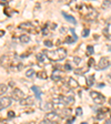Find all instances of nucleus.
Segmentation results:
<instances>
[{"label": "nucleus", "mask_w": 111, "mask_h": 124, "mask_svg": "<svg viewBox=\"0 0 111 124\" xmlns=\"http://www.w3.org/2000/svg\"><path fill=\"white\" fill-rule=\"evenodd\" d=\"M15 115H16V114H15V112H13V111H9L8 112V117H10V119L15 117Z\"/></svg>", "instance_id": "nucleus-32"}, {"label": "nucleus", "mask_w": 111, "mask_h": 124, "mask_svg": "<svg viewBox=\"0 0 111 124\" xmlns=\"http://www.w3.org/2000/svg\"><path fill=\"white\" fill-rule=\"evenodd\" d=\"M37 77H38L39 79H44V80H46L48 78V74L46 71H39V72L37 73Z\"/></svg>", "instance_id": "nucleus-18"}, {"label": "nucleus", "mask_w": 111, "mask_h": 124, "mask_svg": "<svg viewBox=\"0 0 111 124\" xmlns=\"http://www.w3.org/2000/svg\"><path fill=\"white\" fill-rule=\"evenodd\" d=\"M64 102H66L67 105H70V104H72L74 102V99L72 96H67V98H64Z\"/></svg>", "instance_id": "nucleus-21"}, {"label": "nucleus", "mask_w": 111, "mask_h": 124, "mask_svg": "<svg viewBox=\"0 0 111 124\" xmlns=\"http://www.w3.org/2000/svg\"><path fill=\"white\" fill-rule=\"evenodd\" d=\"M80 12L82 13V16L88 19V20H93L97 18L98 16V12L94 8H92L91 6L89 4H82L81 6V9H80Z\"/></svg>", "instance_id": "nucleus-2"}, {"label": "nucleus", "mask_w": 111, "mask_h": 124, "mask_svg": "<svg viewBox=\"0 0 111 124\" xmlns=\"http://www.w3.org/2000/svg\"><path fill=\"white\" fill-rule=\"evenodd\" d=\"M20 104H22V105H31V104H33V98L32 96L25 98L22 101H20Z\"/></svg>", "instance_id": "nucleus-12"}, {"label": "nucleus", "mask_w": 111, "mask_h": 124, "mask_svg": "<svg viewBox=\"0 0 111 124\" xmlns=\"http://www.w3.org/2000/svg\"><path fill=\"white\" fill-rule=\"evenodd\" d=\"M73 61H74V63L76 64H79L81 62V59L79 58V57H73Z\"/></svg>", "instance_id": "nucleus-30"}, {"label": "nucleus", "mask_w": 111, "mask_h": 124, "mask_svg": "<svg viewBox=\"0 0 111 124\" xmlns=\"http://www.w3.org/2000/svg\"><path fill=\"white\" fill-rule=\"evenodd\" d=\"M62 14L64 16V18L67 19V21H69V22H71L72 25H76L77 23V20L74 19V18L72 17V16H70V14H67L66 12H62Z\"/></svg>", "instance_id": "nucleus-14"}, {"label": "nucleus", "mask_w": 111, "mask_h": 124, "mask_svg": "<svg viewBox=\"0 0 111 124\" xmlns=\"http://www.w3.org/2000/svg\"><path fill=\"white\" fill-rule=\"evenodd\" d=\"M64 105H66V102H64V98H62V96H59V98L55 99L52 101V106L55 107V109H61V110H63Z\"/></svg>", "instance_id": "nucleus-5"}, {"label": "nucleus", "mask_w": 111, "mask_h": 124, "mask_svg": "<svg viewBox=\"0 0 111 124\" xmlns=\"http://www.w3.org/2000/svg\"><path fill=\"white\" fill-rule=\"evenodd\" d=\"M70 113H71V110L68 109V110H62L61 112V117H68L70 115Z\"/></svg>", "instance_id": "nucleus-22"}, {"label": "nucleus", "mask_w": 111, "mask_h": 124, "mask_svg": "<svg viewBox=\"0 0 111 124\" xmlns=\"http://www.w3.org/2000/svg\"><path fill=\"white\" fill-rule=\"evenodd\" d=\"M44 46H46V47H48V48H51L52 47V42L51 41H50V40H44Z\"/></svg>", "instance_id": "nucleus-29"}, {"label": "nucleus", "mask_w": 111, "mask_h": 124, "mask_svg": "<svg viewBox=\"0 0 111 124\" xmlns=\"http://www.w3.org/2000/svg\"><path fill=\"white\" fill-rule=\"evenodd\" d=\"M7 92V85H4V83L1 84V90H0V93H1V95H4V93H6Z\"/></svg>", "instance_id": "nucleus-26"}, {"label": "nucleus", "mask_w": 111, "mask_h": 124, "mask_svg": "<svg viewBox=\"0 0 111 124\" xmlns=\"http://www.w3.org/2000/svg\"><path fill=\"white\" fill-rule=\"evenodd\" d=\"M81 124H87V123H85V122H82V123Z\"/></svg>", "instance_id": "nucleus-41"}, {"label": "nucleus", "mask_w": 111, "mask_h": 124, "mask_svg": "<svg viewBox=\"0 0 111 124\" xmlns=\"http://www.w3.org/2000/svg\"><path fill=\"white\" fill-rule=\"evenodd\" d=\"M76 115L77 116H81L82 115V109L81 107H77V109H76Z\"/></svg>", "instance_id": "nucleus-27"}, {"label": "nucleus", "mask_w": 111, "mask_h": 124, "mask_svg": "<svg viewBox=\"0 0 111 124\" xmlns=\"http://www.w3.org/2000/svg\"><path fill=\"white\" fill-rule=\"evenodd\" d=\"M19 29H21V30L30 31V32H34V31H36L33 25H32L31 22H23V23H21V25L19 26Z\"/></svg>", "instance_id": "nucleus-7"}, {"label": "nucleus", "mask_w": 111, "mask_h": 124, "mask_svg": "<svg viewBox=\"0 0 111 124\" xmlns=\"http://www.w3.org/2000/svg\"><path fill=\"white\" fill-rule=\"evenodd\" d=\"M74 120H76V116H73V117H72V119H71V120H69V121H68V124H71V123H72V122H73V121H74Z\"/></svg>", "instance_id": "nucleus-35"}, {"label": "nucleus", "mask_w": 111, "mask_h": 124, "mask_svg": "<svg viewBox=\"0 0 111 124\" xmlns=\"http://www.w3.org/2000/svg\"><path fill=\"white\" fill-rule=\"evenodd\" d=\"M88 70H89V67H87V68H81V69H76V70H74V73H76V74H85Z\"/></svg>", "instance_id": "nucleus-16"}, {"label": "nucleus", "mask_w": 111, "mask_h": 124, "mask_svg": "<svg viewBox=\"0 0 111 124\" xmlns=\"http://www.w3.org/2000/svg\"><path fill=\"white\" fill-rule=\"evenodd\" d=\"M106 124H111V120H109V121H107V122H106Z\"/></svg>", "instance_id": "nucleus-37"}, {"label": "nucleus", "mask_w": 111, "mask_h": 124, "mask_svg": "<svg viewBox=\"0 0 111 124\" xmlns=\"http://www.w3.org/2000/svg\"><path fill=\"white\" fill-rule=\"evenodd\" d=\"M12 98H13V100H16V101H22V100L25 99V93H23L20 89L16 88V89H13V91H12Z\"/></svg>", "instance_id": "nucleus-6"}, {"label": "nucleus", "mask_w": 111, "mask_h": 124, "mask_svg": "<svg viewBox=\"0 0 111 124\" xmlns=\"http://www.w3.org/2000/svg\"><path fill=\"white\" fill-rule=\"evenodd\" d=\"M11 104V99L7 98V96H2L0 99V109L4 110V107H8Z\"/></svg>", "instance_id": "nucleus-8"}, {"label": "nucleus", "mask_w": 111, "mask_h": 124, "mask_svg": "<svg viewBox=\"0 0 111 124\" xmlns=\"http://www.w3.org/2000/svg\"><path fill=\"white\" fill-rule=\"evenodd\" d=\"M20 41L22 43H28L30 41V37L28 34H21L20 35Z\"/></svg>", "instance_id": "nucleus-17"}, {"label": "nucleus", "mask_w": 111, "mask_h": 124, "mask_svg": "<svg viewBox=\"0 0 111 124\" xmlns=\"http://www.w3.org/2000/svg\"><path fill=\"white\" fill-rule=\"evenodd\" d=\"M94 53V49L92 46H87V54L89 57H91Z\"/></svg>", "instance_id": "nucleus-20"}, {"label": "nucleus", "mask_w": 111, "mask_h": 124, "mask_svg": "<svg viewBox=\"0 0 111 124\" xmlns=\"http://www.w3.org/2000/svg\"><path fill=\"white\" fill-rule=\"evenodd\" d=\"M103 86H104V84H103V83H100V84H99V88H103Z\"/></svg>", "instance_id": "nucleus-36"}, {"label": "nucleus", "mask_w": 111, "mask_h": 124, "mask_svg": "<svg viewBox=\"0 0 111 124\" xmlns=\"http://www.w3.org/2000/svg\"><path fill=\"white\" fill-rule=\"evenodd\" d=\"M39 124H52V122H50V121H48V120H43V121H41Z\"/></svg>", "instance_id": "nucleus-33"}, {"label": "nucleus", "mask_w": 111, "mask_h": 124, "mask_svg": "<svg viewBox=\"0 0 111 124\" xmlns=\"http://www.w3.org/2000/svg\"><path fill=\"white\" fill-rule=\"evenodd\" d=\"M109 78H110V79H111V73H110V74H109Z\"/></svg>", "instance_id": "nucleus-40"}, {"label": "nucleus", "mask_w": 111, "mask_h": 124, "mask_svg": "<svg viewBox=\"0 0 111 124\" xmlns=\"http://www.w3.org/2000/svg\"><path fill=\"white\" fill-rule=\"evenodd\" d=\"M61 79H62V72H61L60 70H55L51 74V80L52 81L58 82V81H60Z\"/></svg>", "instance_id": "nucleus-10"}, {"label": "nucleus", "mask_w": 111, "mask_h": 124, "mask_svg": "<svg viewBox=\"0 0 111 124\" xmlns=\"http://www.w3.org/2000/svg\"><path fill=\"white\" fill-rule=\"evenodd\" d=\"M90 95H91V98H92V100H93V102L96 103V104H102V103H104V96H103L101 93H99V92H97V91H91L90 92Z\"/></svg>", "instance_id": "nucleus-4"}, {"label": "nucleus", "mask_w": 111, "mask_h": 124, "mask_svg": "<svg viewBox=\"0 0 111 124\" xmlns=\"http://www.w3.org/2000/svg\"><path fill=\"white\" fill-rule=\"evenodd\" d=\"M109 103H110V105H111V99H110V100H109Z\"/></svg>", "instance_id": "nucleus-38"}, {"label": "nucleus", "mask_w": 111, "mask_h": 124, "mask_svg": "<svg viewBox=\"0 0 111 124\" xmlns=\"http://www.w3.org/2000/svg\"><path fill=\"white\" fill-rule=\"evenodd\" d=\"M110 120H111V115H110Z\"/></svg>", "instance_id": "nucleus-42"}, {"label": "nucleus", "mask_w": 111, "mask_h": 124, "mask_svg": "<svg viewBox=\"0 0 111 124\" xmlns=\"http://www.w3.org/2000/svg\"><path fill=\"white\" fill-rule=\"evenodd\" d=\"M31 90H32V92L36 94V99L40 100V96H41V91H40V88L33 85V86H31Z\"/></svg>", "instance_id": "nucleus-13"}, {"label": "nucleus", "mask_w": 111, "mask_h": 124, "mask_svg": "<svg viewBox=\"0 0 111 124\" xmlns=\"http://www.w3.org/2000/svg\"><path fill=\"white\" fill-rule=\"evenodd\" d=\"M67 84L70 89H77L78 86H79V83L78 81H76L73 78H68V81H67Z\"/></svg>", "instance_id": "nucleus-11"}, {"label": "nucleus", "mask_w": 111, "mask_h": 124, "mask_svg": "<svg viewBox=\"0 0 111 124\" xmlns=\"http://www.w3.org/2000/svg\"><path fill=\"white\" fill-rule=\"evenodd\" d=\"M111 65V58L109 57H102L100 61H99L98 65H97V69L98 70H103V69H107Z\"/></svg>", "instance_id": "nucleus-3"}, {"label": "nucleus", "mask_w": 111, "mask_h": 124, "mask_svg": "<svg viewBox=\"0 0 111 124\" xmlns=\"http://www.w3.org/2000/svg\"><path fill=\"white\" fill-rule=\"evenodd\" d=\"M46 120L50 121V122H58L59 121V115L56 113V112H49L46 114Z\"/></svg>", "instance_id": "nucleus-9"}, {"label": "nucleus", "mask_w": 111, "mask_h": 124, "mask_svg": "<svg viewBox=\"0 0 111 124\" xmlns=\"http://www.w3.org/2000/svg\"><path fill=\"white\" fill-rule=\"evenodd\" d=\"M94 63V59L93 58H90L89 61H88V67H91V65H93Z\"/></svg>", "instance_id": "nucleus-31"}, {"label": "nucleus", "mask_w": 111, "mask_h": 124, "mask_svg": "<svg viewBox=\"0 0 111 124\" xmlns=\"http://www.w3.org/2000/svg\"><path fill=\"white\" fill-rule=\"evenodd\" d=\"M4 14H6L7 17H11V16H12V13H13V10L11 8H9V7H6L4 10Z\"/></svg>", "instance_id": "nucleus-19"}, {"label": "nucleus", "mask_w": 111, "mask_h": 124, "mask_svg": "<svg viewBox=\"0 0 111 124\" xmlns=\"http://www.w3.org/2000/svg\"><path fill=\"white\" fill-rule=\"evenodd\" d=\"M108 49H109V50H110V51H111V47H109V48H108Z\"/></svg>", "instance_id": "nucleus-39"}, {"label": "nucleus", "mask_w": 111, "mask_h": 124, "mask_svg": "<svg viewBox=\"0 0 111 124\" xmlns=\"http://www.w3.org/2000/svg\"><path fill=\"white\" fill-rule=\"evenodd\" d=\"M89 33H90L89 29H83V30H82V37H88Z\"/></svg>", "instance_id": "nucleus-28"}, {"label": "nucleus", "mask_w": 111, "mask_h": 124, "mask_svg": "<svg viewBox=\"0 0 111 124\" xmlns=\"http://www.w3.org/2000/svg\"><path fill=\"white\" fill-rule=\"evenodd\" d=\"M33 74H34V71L32 70V69H29V70H28V71L26 72V75L28 78H31L32 75H33Z\"/></svg>", "instance_id": "nucleus-25"}, {"label": "nucleus", "mask_w": 111, "mask_h": 124, "mask_svg": "<svg viewBox=\"0 0 111 124\" xmlns=\"http://www.w3.org/2000/svg\"><path fill=\"white\" fill-rule=\"evenodd\" d=\"M46 54H47V58L49 60L61 61L67 57V50H66L64 48H58V49H56V50L46 51Z\"/></svg>", "instance_id": "nucleus-1"}, {"label": "nucleus", "mask_w": 111, "mask_h": 124, "mask_svg": "<svg viewBox=\"0 0 111 124\" xmlns=\"http://www.w3.org/2000/svg\"><path fill=\"white\" fill-rule=\"evenodd\" d=\"M74 41H77V40L73 38V37H67V38H66V42L67 43H72V42H74Z\"/></svg>", "instance_id": "nucleus-24"}, {"label": "nucleus", "mask_w": 111, "mask_h": 124, "mask_svg": "<svg viewBox=\"0 0 111 124\" xmlns=\"http://www.w3.org/2000/svg\"><path fill=\"white\" fill-rule=\"evenodd\" d=\"M37 59H38V61L40 63H43V62H44V56H43L42 53H38V54H37Z\"/></svg>", "instance_id": "nucleus-23"}, {"label": "nucleus", "mask_w": 111, "mask_h": 124, "mask_svg": "<svg viewBox=\"0 0 111 124\" xmlns=\"http://www.w3.org/2000/svg\"><path fill=\"white\" fill-rule=\"evenodd\" d=\"M85 80H87V85H88V86L93 85V83H94V75H93V74H91V75H88Z\"/></svg>", "instance_id": "nucleus-15"}, {"label": "nucleus", "mask_w": 111, "mask_h": 124, "mask_svg": "<svg viewBox=\"0 0 111 124\" xmlns=\"http://www.w3.org/2000/svg\"><path fill=\"white\" fill-rule=\"evenodd\" d=\"M64 68H66V70H68V71H70V70L72 69V68H71V65H70L69 63H67V64H66V65H64Z\"/></svg>", "instance_id": "nucleus-34"}]
</instances>
